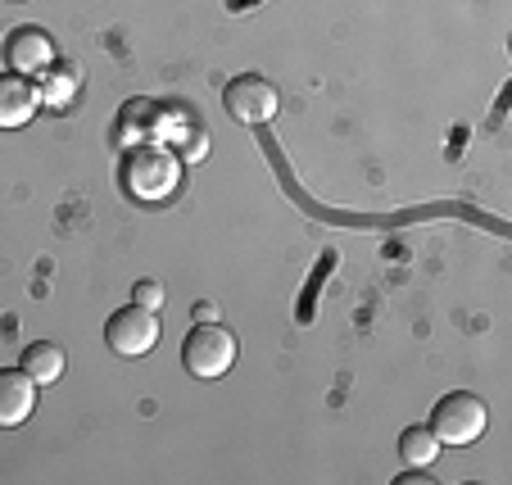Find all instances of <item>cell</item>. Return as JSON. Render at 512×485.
Segmentation results:
<instances>
[{"instance_id": "1", "label": "cell", "mask_w": 512, "mask_h": 485, "mask_svg": "<svg viewBox=\"0 0 512 485\" xmlns=\"http://www.w3.org/2000/svg\"><path fill=\"white\" fill-rule=\"evenodd\" d=\"M182 182V159L164 146V141H150V146H132L123 159V191L141 204H159L177 191Z\"/></svg>"}, {"instance_id": "2", "label": "cell", "mask_w": 512, "mask_h": 485, "mask_svg": "<svg viewBox=\"0 0 512 485\" xmlns=\"http://www.w3.org/2000/svg\"><path fill=\"white\" fill-rule=\"evenodd\" d=\"M236 350H241V345H236V336L218 318H213V322H200V327L182 340V363H186V372H191V377L218 381V377H227V372H232Z\"/></svg>"}, {"instance_id": "3", "label": "cell", "mask_w": 512, "mask_h": 485, "mask_svg": "<svg viewBox=\"0 0 512 485\" xmlns=\"http://www.w3.org/2000/svg\"><path fill=\"white\" fill-rule=\"evenodd\" d=\"M485 422H490V413L472 390H454L431 408V436L440 445H476L485 436Z\"/></svg>"}, {"instance_id": "4", "label": "cell", "mask_w": 512, "mask_h": 485, "mask_svg": "<svg viewBox=\"0 0 512 485\" xmlns=\"http://www.w3.org/2000/svg\"><path fill=\"white\" fill-rule=\"evenodd\" d=\"M105 345L118 359H145V354L159 345V318L155 309H141V304H127L114 318L105 322Z\"/></svg>"}, {"instance_id": "5", "label": "cell", "mask_w": 512, "mask_h": 485, "mask_svg": "<svg viewBox=\"0 0 512 485\" xmlns=\"http://www.w3.org/2000/svg\"><path fill=\"white\" fill-rule=\"evenodd\" d=\"M223 109L236 118V123L263 127L281 109V96L268 78H259V73H236V78L223 87Z\"/></svg>"}, {"instance_id": "6", "label": "cell", "mask_w": 512, "mask_h": 485, "mask_svg": "<svg viewBox=\"0 0 512 485\" xmlns=\"http://www.w3.org/2000/svg\"><path fill=\"white\" fill-rule=\"evenodd\" d=\"M0 55H5V68H10V73H23V78L37 82L59 59V50H55V41H50L46 28H14L10 37H5V46H0Z\"/></svg>"}, {"instance_id": "7", "label": "cell", "mask_w": 512, "mask_h": 485, "mask_svg": "<svg viewBox=\"0 0 512 485\" xmlns=\"http://www.w3.org/2000/svg\"><path fill=\"white\" fill-rule=\"evenodd\" d=\"M41 114V91L23 73H0V132H19Z\"/></svg>"}, {"instance_id": "8", "label": "cell", "mask_w": 512, "mask_h": 485, "mask_svg": "<svg viewBox=\"0 0 512 485\" xmlns=\"http://www.w3.org/2000/svg\"><path fill=\"white\" fill-rule=\"evenodd\" d=\"M37 390L41 386L23 368H0V431H14L32 418Z\"/></svg>"}, {"instance_id": "9", "label": "cell", "mask_w": 512, "mask_h": 485, "mask_svg": "<svg viewBox=\"0 0 512 485\" xmlns=\"http://www.w3.org/2000/svg\"><path fill=\"white\" fill-rule=\"evenodd\" d=\"M159 127H164V109H159L155 100H127L123 118H118V127H114V141L118 146H127V150L150 146Z\"/></svg>"}, {"instance_id": "10", "label": "cell", "mask_w": 512, "mask_h": 485, "mask_svg": "<svg viewBox=\"0 0 512 485\" xmlns=\"http://www.w3.org/2000/svg\"><path fill=\"white\" fill-rule=\"evenodd\" d=\"M78 87H82V68L78 64H50L46 73L37 78V91H41V109H55L64 114L73 100H78Z\"/></svg>"}, {"instance_id": "11", "label": "cell", "mask_w": 512, "mask_h": 485, "mask_svg": "<svg viewBox=\"0 0 512 485\" xmlns=\"http://www.w3.org/2000/svg\"><path fill=\"white\" fill-rule=\"evenodd\" d=\"M19 368L28 372L37 386H55V381L64 377V368H68V354L59 350L55 340H37V345H28V350H23Z\"/></svg>"}, {"instance_id": "12", "label": "cell", "mask_w": 512, "mask_h": 485, "mask_svg": "<svg viewBox=\"0 0 512 485\" xmlns=\"http://www.w3.org/2000/svg\"><path fill=\"white\" fill-rule=\"evenodd\" d=\"M399 458H404L408 467H431L435 458H440V440L431 436V427H408L404 436H399Z\"/></svg>"}, {"instance_id": "13", "label": "cell", "mask_w": 512, "mask_h": 485, "mask_svg": "<svg viewBox=\"0 0 512 485\" xmlns=\"http://www.w3.org/2000/svg\"><path fill=\"white\" fill-rule=\"evenodd\" d=\"M132 304H141V309H164V286L159 282H150V277H145V282H136L132 286Z\"/></svg>"}, {"instance_id": "14", "label": "cell", "mask_w": 512, "mask_h": 485, "mask_svg": "<svg viewBox=\"0 0 512 485\" xmlns=\"http://www.w3.org/2000/svg\"><path fill=\"white\" fill-rule=\"evenodd\" d=\"M213 318H218V309H213L209 300H200V304H195V322H213Z\"/></svg>"}, {"instance_id": "15", "label": "cell", "mask_w": 512, "mask_h": 485, "mask_svg": "<svg viewBox=\"0 0 512 485\" xmlns=\"http://www.w3.org/2000/svg\"><path fill=\"white\" fill-rule=\"evenodd\" d=\"M399 481H408V485H426V481H431V476H422V472H404V476H399ZM395 481V485H399Z\"/></svg>"}, {"instance_id": "16", "label": "cell", "mask_w": 512, "mask_h": 485, "mask_svg": "<svg viewBox=\"0 0 512 485\" xmlns=\"http://www.w3.org/2000/svg\"><path fill=\"white\" fill-rule=\"evenodd\" d=\"M14 5H23V0H14Z\"/></svg>"}]
</instances>
